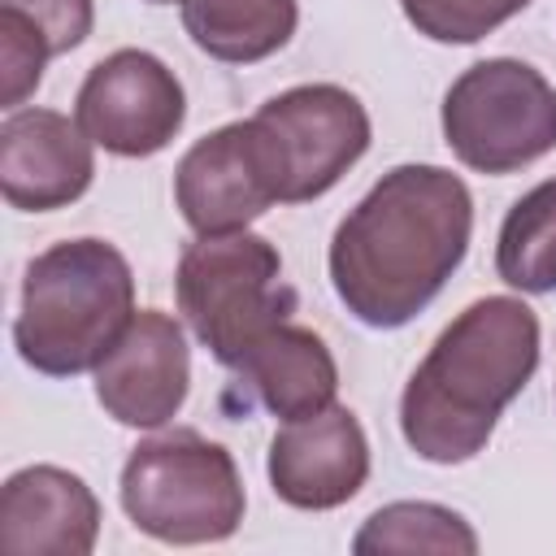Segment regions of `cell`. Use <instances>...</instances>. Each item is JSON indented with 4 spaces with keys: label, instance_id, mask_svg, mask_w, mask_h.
Returning <instances> with one entry per match:
<instances>
[{
    "label": "cell",
    "instance_id": "1",
    "mask_svg": "<svg viewBox=\"0 0 556 556\" xmlns=\"http://www.w3.org/2000/svg\"><path fill=\"white\" fill-rule=\"evenodd\" d=\"M473 235V195L443 165H395L330 239V282L343 308L374 326H408L456 274Z\"/></svg>",
    "mask_w": 556,
    "mask_h": 556
},
{
    "label": "cell",
    "instance_id": "2",
    "mask_svg": "<svg viewBox=\"0 0 556 556\" xmlns=\"http://www.w3.org/2000/svg\"><path fill=\"white\" fill-rule=\"evenodd\" d=\"M539 369V317L517 295L460 308L400 395L404 443L430 465H465Z\"/></svg>",
    "mask_w": 556,
    "mask_h": 556
},
{
    "label": "cell",
    "instance_id": "3",
    "mask_svg": "<svg viewBox=\"0 0 556 556\" xmlns=\"http://www.w3.org/2000/svg\"><path fill=\"white\" fill-rule=\"evenodd\" d=\"M130 317L135 274L126 256L96 235L61 239L26 265L13 348L35 374L74 378L113 352Z\"/></svg>",
    "mask_w": 556,
    "mask_h": 556
},
{
    "label": "cell",
    "instance_id": "4",
    "mask_svg": "<svg viewBox=\"0 0 556 556\" xmlns=\"http://www.w3.org/2000/svg\"><path fill=\"white\" fill-rule=\"evenodd\" d=\"M174 295L191 334L226 369L295 313V291L282 278L278 248L252 230L195 235L178 256Z\"/></svg>",
    "mask_w": 556,
    "mask_h": 556
},
{
    "label": "cell",
    "instance_id": "5",
    "mask_svg": "<svg viewBox=\"0 0 556 556\" xmlns=\"http://www.w3.org/2000/svg\"><path fill=\"white\" fill-rule=\"evenodd\" d=\"M122 508L156 543H222L239 530L248 495L235 456L200 430H161L122 465Z\"/></svg>",
    "mask_w": 556,
    "mask_h": 556
},
{
    "label": "cell",
    "instance_id": "6",
    "mask_svg": "<svg viewBox=\"0 0 556 556\" xmlns=\"http://www.w3.org/2000/svg\"><path fill=\"white\" fill-rule=\"evenodd\" d=\"M439 122L460 165L513 174L556 148V87L517 56H486L447 87Z\"/></svg>",
    "mask_w": 556,
    "mask_h": 556
},
{
    "label": "cell",
    "instance_id": "7",
    "mask_svg": "<svg viewBox=\"0 0 556 556\" xmlns=\"http://www.w3.org/2000/svg\"><path fill=\"white\" fill-rule=\"evenodd\" d=\"M274 148L282 204H304L326 195L365 152H369V113L365 104L334 83H300L269 96L252 113Z\"/></svg>",
    "mask_w": 556,
    "mask_h": 556
},
{
    "label": "cell",
    "instance_id": "8",
    "mask_svg": "<svg viewBox=\"0 0 556 556\" xmlns=\"http://www.w3.org/2000/svg\"><path fill=\"white\" fill-rule=\"evenodd\" d=\"M74 122L113 156H156L187 122V91L161 56L117 48L87 70L74 96Z\"/></svg>",
    "mask_w": 556,
    "mask_h": 556
},
{
    "label": "cell",
    "instance_id": "9",
    "mask_svg": "<svg viewBox=\"0 0 556 556\" xmlns=\"http://www.w3.org/2000/svg\"><path fill=\"white\" fill-rule=\"evenodd\" d=\"M174 204L195 235L248 230L269 204H282L278 161L261 122H226L195 139L174 169Z\"/></svg>",
    "mask_w": 556,
    "mask_h": 556
},
{
    "label": "cell",
    "instance_id": "10",
    "mask_svg": "<svg viewBox=\"0 0 556 556\" xmlns=\"http://www.w3.org/2000/svg\"><path fill=\"white\" fill-rule=\"evenodd\" d=\"M100 408L130 430H161L187 404L191 352L182 326L161 308H139L113 352L91 369Z\"/></svg>",
    "mask_w": 556,
    "mask_h": 556
},
{
    "label": "cell",
    "instance_id": "11",
    "mask_svg": "<svg viewBox=\"0 0 556 556\" xmlns=\"http://www.w3.org/2000/svg\"><path fill=\"white\" fill-rule=\"evenodd\" d=\"M269 486L282 504L326 513L348 504L369 478V439L352 408L330 404L313 417L287 421L269 439Z\"/></svg>",
    "mask_w": 556,
    "mask_h": 556
},
{
    "label": "cell",
    "instance_id": "12",
    "mask_svg": "<svg viewBox=\"0 0 556 556\" xmlns=\"http://www.w3.org/2000/svg\"><path fill=\"white\" fill-rule=\"evenodd\" d=\"M96 178V143L56 109H13L0 126V191L17 213L74 204Z\"/></svg>",
    "mask_w": 556,
    "mask_h": 556
},
{
    "label": "cell",
    "instance_id": "13",
    "mask_svg": "<svg viewBox=\"0 0 556 556\" xmlns=\"http://www.w3.org/2000/svg\"><path fill=\"white\" fill-rule=\"evenodd\" d=\"M100 539L96 491L61 465H26L0 486V547L13 556H87Z\"/></svg>",
    "mask_w": 556,
    "mask_h": 556
},
{
    "label": "cell",
    "instance_id": "14",
    "mask_svg": "<svg viewBox=\"0 0 556 556\" xmlns=\"http://www.w3.org/2000/svg\"><path fill=\"white\" fill-rule=\"evenodd\" d=\"M235 374L282 421L313 417V413L330 408L339 395V365H334L326 339L308 326H295V321L274 326L235 365Z\"/></svg>",
    "mask_w": 556,
    "mask_h": 556
},
{
    "label": "cell",
    "instance_id": "15",
    "mask_svg": "<svg viewBox=\"0 0 556 556\" xmlns=\"http://www.w3.org/2000/svg\"><path fill=\"white\" fill-rule=\"evenodd\" d=\"M300 0H182V30L191 43L226 65H252L291 43Z\"/></svg>",
    "mask_w": 556,
    "mask_h": 556
},
{
    "label": "cell",
    "instance_id": "16",
    "mask_svg": "<svg viewBox=\"0 0 556 556\" xmlns=\"http://www.w3.org/2000/svg\"><path fill=\"white\" fill-rule=\"evenodd\" d=\"M495 274L521 295L556 291V178L530 187L495 239Z\"/></svg>",
    "mask_w": 556,
    "mask_h": 556
},
{
    "label": "cell",
    "instance_id": "17",
    "mask_svg": "<svg viewBox=\"0 0 556 556\" xmlns=\"http://www.w3.org/2000/svg\"><path fill=\"white\" fill-rule=\"evenodd\" d=\"M352 552H478L473 526L430 500H400L365 517V526L352 539Z\"/></svg>",
    "mask_w": 556,
    "mask_h": 556
},
{
    "label": "cell",
    "instance_id": "18",
    "mask_svg": "<svg viewBox=\"0 0 556 556\" xmlns=\"http://www.w3.org/2000/svg\"><path fill=\"white\" fill-rule=\"evenodd\" d=\"M400 9L408 26L434 43H478L530 9V0H400Z\"/></svg>",
    "mask_w": 556,
    "mask_h": 556
},
{
    "label": "cell",
    "instance_id": "19",
    "mask_svg": "<svg viewBox=\"0 0 556 556\" xmlns=\"http://www.w3.org/2000/svg\"><path fill=\"white\" fill-rule=\"evenodd\" d=\"M0 13L13 17L17 26H26L30 35H39V43L52 56L74 52L96 26L91 0H0Z\"/></svg>",
    "mask_w": 556,
    "mask_h": 556
},
{
    "label": "cell",
    "instance_id": "20",
    "mask_svg": "<svg viewBox=\"0 0 556 556\" xmlns=\"http://www.w3.org/2000/svg\"><path fill=\"white\" fill-rule=\"evenodd\" d=\"M148 4H174V0H148ZM178 4H182V0H178Z\"/></svg>",
    "mask_w": 556,
    "mask_h": 556
}]
</instances>
